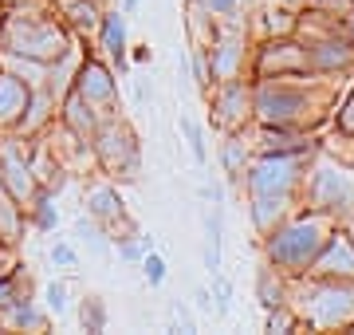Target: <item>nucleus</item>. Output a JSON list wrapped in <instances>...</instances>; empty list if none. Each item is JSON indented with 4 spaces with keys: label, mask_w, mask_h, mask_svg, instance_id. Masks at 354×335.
<instances>
[{
    "label": "nucleus",
    "mask_w": 354,
    "mask_h": 335,
    "mask_svg": "<svg viewBox=\"0 0 354 335\" xmlns=\"http://www.w3.org/2000/svg\"><path fill=\"white\" fill-rule=\"evenodd\" d=\"M51 260H59V264H75V253H71L67 245H59L55 253H51Z\"/></svg>",
    "instance_id": "obj_5"
},
{
    "label": "nucleus",
    "mask_w": 354,
    "mask_h": 335,
    "mask_svg": "<svg viewBox=\"0 0 354 335\" xmlns=\"http://www.w3.org/2000/svg\"><path fill=\"white\" fill-rule=\"evenodd\" d=\"M75 24H79V28H95V8H87V4H75Z\"/></svg>",
    "instance_id": "obj_4"
},
{
    "label": "nucleus",
    "mask_w": 354,
    "mask_h": 335,
    "mask_svg": "<svg viewBox=\"0 0 354 335\" xmlns=\"http://www.w3.org/2000/svg\"><path fill=\"white\" fill-rule=\"evenodd\" d=\"M48 304H51L55 311L67 308V288H64V284H51V288H48Z\"/></svg>",
    "instance_id": "obj_3"
},
{
    "label": "nucleus",
    "mask_w": 354,
    "mask_h": 335,
    "mask_svg": "<svg viewBox=\"0 0 354 335\" xmlns=\"http://www.w3.org/2000/svg\"><path fill=\"white\" fill-rule=\"evenodd\" d=\"M28 107V87L20 79H0V123L16 118Z\"/></svg>",
    "instance_id": "obj_2"
},
{
    "label": "nucleus",
    "mask_w": 354,
    "mask_h": 335,
    "mask_svg": "<svg viewBox=\"0 0 354 335\" xmlns=\"http://www.w3.org/2000/svg\"><path fill=\"white\" fill-rule=\"evenodd\" d=\"M146 272H150V280L158 284V280H162V260H158V257H150V260H146Z\"/></svg>",
    "instance_id": "obj_6"
},
{
    "label": "nucleus",
    "mask_w": 354,
    "mask_h": 335,
    "mask_svg": "<svg viewBox=\"0 0 354 335\" xmlns=\"http://www.w3.org/2000/svg\"><path fill=\"white\" fill-rule=\"evenodd\" d=\"M8 44L12 52L36 55V60H48V55H64V36L51 24H12L8 28Z\"/></svg>",
    "instance_id": "obj_1"
}]
</instances>
